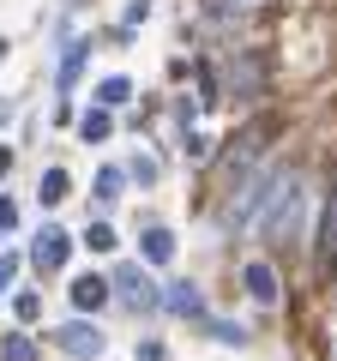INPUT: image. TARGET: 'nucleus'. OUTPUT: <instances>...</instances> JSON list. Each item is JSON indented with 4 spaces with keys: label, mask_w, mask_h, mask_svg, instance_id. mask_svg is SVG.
Wrapping results in <instances>:
<instances>
[{
    "label": "nucleus",
    "mask_w": 337,
    "mask_h": 361,
    "mask_svg": "<svg viewBox=\"0 0 337 361\" xmlns=\"http://www.w3.org/2000/svg\"><path fill=\"white\" fill-rule=\"evenodd\" d=\"M139 361H163V343H139Z\"/></svg>",
    "instance_id": "nucleus-25"
},
{
    "label": "nucleus",
    "mask_w": 337,
    "mask_h": 361,
    "mask_svg": "<svg viewBox=\"0 0 337 361\" xmlns=\"http://www.w3.org/2000/svg\"><path fill=\"white\" fill-rule=\"evenodd\" d=\"M13 313H18V319H37V313H42V295H37V289H25V295H13Z\"/></svg>",
    "instance_id": "nucleus-20"
},
{
    "label": "nucleus",
    "mask_w": 337,
    "mask_h": 361,
    "mask_svg": "<svg viewBox=\"0 0 337 361\" xmlns=\"http://www.w3.org/2000/svg\"><path fill=\"white\" fill-rule=\"evenodd\" d=\"M6 169H13V151H6V145H0V180H6Z\"/></svg>",
    "instance_id": "nucleus-26"
},
{
    "label": "nucleus",
    "mask_w": 337,
    "mask_h": 361,
    "mask_svg": "<svg viewBox=\"0 0 337 361\" xmlns=\"http://www.w3.org/2000/svg\"><path fill=\"white\" fill-rule=\"evenodd\" d=\"M13 277H18V253H0V295L13 289Z\"/></svg>",
    "instance_id": "nucleus-23"
},
{
    "label": "nucleus",
    "mask_w": 337,
    "mask_h": 361,
    "mask_svg": "<svg viewBox=\"0 0 337 361\" xmlns=\"http://www.w3.org/2000/svg\"><path fill=\"white\" fill-rule=\"evenodd\" d=\"M49 343H54V349H66L73 361H97V355H103V337H97V325H91V319H66V325H54Z\"/></svg>",
    "instance_id": "nucleus-4"
},
{
    "label": "nucleus",
    "mask_w": 337,
    "mask_h": 361,
    "mask_svg": "<svg viewBox=\"0 0 337 361\" xmlns=\"http://www.w3.org/2000/svg\"><path fill=\"white\" fill-rule=\"evenodd\" d=\"M241 283H247V295L259 301V307H271V301H277V271L265 265V259H247V265H241Z\"/></svg>",
    "instance_id": "nucleus-7"
},
{
    "label": "nucleus",
    "mask_w": 337,
    "mask_h": 361,
    "mask_svg": "<svg viewBox=\"0 0 337 361\" xmlns=\"http://www.w3.org/2000/svg\"><path fill=\"white\" fill-rule=\"evenodd\" d=\"M0 229H18V205L6 193H0Z\"/></svg>",
    "instance_id": "nucleus-24"
},
{
    "label": "nucleus",
    "mask_w": 337,
    "mask_h": 361,
    "mask_svg": "<svg viewBox=\"0 0 337 361\" xmlns=\"http://www.w3.org/2000/svg\"><path fill=\"white\" fill-rule=\"evenodd\" d=\"M66 187H73V180H66V169H42V180H37V199H42V211H54L66 199Z\"/></svg>",
    "instance_id": "nucleus-12"
},
{
    "label": "nucleus",
    "mask_w": 337,
    "mask_h": 361,
    "mask_svg": "<svg viewBox=\"0 0 337 361\" xmlns=\"http://www.w3.org/2000/svg\"><path fill=\"white\" fill-rule=\"evenodd\" d=\"M319 265L337 271V187H331V199H325V223H319Z\"/></svg>",
    "instance_id": "nucleus-9"
},
{
    "label": "nucleus",
    "mask_w": 337,
    "mask_h": 361,
    "mask_svg": "<svg viewBox=\"0 0 337 361\" xmlns=\"http://www.w3.org/2000/svg\"><path fill=\"white\" fill-rule=\"evenodd\" d=\"M121 187H127V169H97V205H115L121 199Z\"/></svg>",
    "instance_id": "nucleus-14"
},
{
    "label": "nucleus",
    "mask_w": 337,
    "mask_h": 361,
    "mask_svg": "<svg viewBox=\"0 0 337 361\" xmlns=\"http://www.w3.org/2000/svg\"><path fill=\"white\" fill-rule=\"evenodd\" d=\"M139 247H145V265H168V259H175V235L157 229V223L139 235Z\"/></svg>",
    "instance_id": "nucleus-11"
},
{
    "label": "nucleus",
    "mask_w": 337,
    "mask_h": 361,
    "mask_svg": "<svg viewBox=\"0 0 337 361\" xmlns=\"http://www.w3.org/2000/svg\"><path fill=\"white\" fill-rule=\"evenodd\" d=\"M127 175H133V180H145V187H151V180H157V163H151V157L139 151V157H133V163H127Z\"/></svg>",
    "instance_id": "nucleus-21"
},
{
    "label": "nucleus",
    "mask_w": 337,
    "mask_h": 361,
    "mask_svg": "<svg viewBox=\"0 0 337 361\" xmlns=\"http://www.w3.org/2000/svg\"><path fill=\"white\" fill-rule=\"evenodd\" d=\"M0 361H37V343H30L25 331H6L0 337Z\"/></svg>",
    "instance_id": "nucleus-15"
},
{
    "label": "nucleus",
    "mask_w": 337,
    "mask_h": 361,
    "mask_svg": "<svg viewBox=\"0 0 337 361\" xmlns=\"http://www.w3.org/2000/svg\"><path fill=\"white\" fill-rule=\"evenodd\" d=\"M163 307L181 313V319H205V295H199V283H163Z\"/></svg>",
    "instance_id": "nucleus-8"
},
{
    "label": "nucleus",
    "mask_w": 337,
    "mask_h": 361,
    "mask_svg": "<svg viewBox=\"0 0 337 361\" xmlns=\"http://www.w3.org/2000/svg\"><path fill=\"white\" fill-rule=\"evenodd\" d=\"M181 151L193 157V163H205V157H211V139H199V133H187V139H181Z\"/></svg>",
    "instance_id": "nucleus-22"
},
{
    "label": "nucleus",
    "mask_w": 337,
    "mask_h": 361,
    "mask_svg": "<svg viewBox=\"0 0 337 361\" xmlns=\"http://www.w3.org/2000/svg\"><path fill=\"white\" fill-rule=\"evenodd\" d=\"M109 133H115V115H109L103 103H97V109H85V115H78V139H85V145H103Z\"/></svg>",
    "instance_id": "nucleus-10"
},
{
    "label": "nucleus",
    "mask_w": 337,
    "mask_h": 361,
    "mask_svg": "<svg viewBox=\"0 0 337 361\" xmlns=\"http://www.w3.org/2000/svg\"><path fill=\"white\" fill-rule=\"evenodd\" d=\"M265 85H271V61L259 49H235L229 54V97L253 103V97H265Z\"/></svg>",
    "instance_id": "nucleus-2"
},
{
    "label": "nucleus",
    "mask_w": 337,
    "mask_h": 361,
    "mask_svg": "<svg viewBox=\"0 0 337 361\" xmlns=\"http://www.w3.org/2000/svg\"><path fill=\"white\" fill-rule=\"evenodd\" d=\"M259 0H205V13L211 18H235V13H253Z\"/></svg>",
    "instance_id": "nucleus-18"
},
{
    "label": "nucleus",
    "mask_w": 337,
    "mask_h": 361,
    "mask_svg": "<svg viewBox=\"0 0 337 361\" xmlns=\"http://www.w3.org/2000/svg\"><path fill=\"white\" fill-rule=\"evenodd\" d=\"M127 97H133V85H127V78H103V85H97V103H103V109H121Z\"/></svg>",
    "instance_id": "nucleus-17"
},
{
    "label": "nucleus",
    "mask_w": 337,
    "mask_h": 361,
    "mask_svg": "<svg viewBox=\"0 0 337 361\" xmlns=\"http://www.w3.org/2000/svg\"><path fill=\"white\" fill-rule=\"evenodd\" d=\"M205 325H211V337H217V343H229V349L247 343V331H241V325H229V319H205Z\"/></svg>",
    "instance_id": "nucleus-19"
},
{
    "label": "nucleus",
    "mask_w": 337,
    "mask_h": 361,
    "mask_svg": "<svg viewBox=\"0 0 337 361\" xmlns=\"http://www.w3.org/2000/svg\"><path fill=\"white\" fill-rule=\"evenodd\" d=\"M0 121H13V103H0Z\"/></svg>",
    "instance_id": "nucleus-27"
},
{
    "label": "nucleus",
    "mask_w": 337,
    "mask_h": 361,
    "mask_svg": "<svg viewBox=\"0 0 337 361\" xmlns=\"http://www.w3.org/2000/svg\"><path fill=\"white\" fill-rule=\"evenodd\" d=\"M66 253H73V235L54 229V223H42V235L30 241V265H37V271H61Z\"/></svg>",
    "instance_id": "nucleus-5"
},
{
    "label": "nucleus",
    "mask_w": 337,
    "mask_h": 361,
    "mask_svg": "<svg viewBox=\"0 0 337 361\" xmlns=\"http://www.w3.org/2000/svg\"><path fill=\"white\" fill-rule=\"evenodd\" d=\"M78 247H91V253H115V229H109L103 217H91V229H85V241Z\"/></svg>",
    "instance_id": "nucleus-16"
},
{
    "label": "nucleus",
    "mask_w": 337,
    "mask_h": 361,
    "mask_svg": "<svg viewBox=\"0 0 337 361\" xmlns=\"http://www.w3.org/2000/svg\"><path fill=\"white\" fill-rule=\"evenodd\" d=\"M66 295H73V307H78V313H103L109 301H115V289H109V277L85 271V277H73V283H66Z\"/></svg>",
    "instance_id": "nucleus-6"
},
{
    "label": "nucleus",
    "mask_w": 337,
    "mask_h": 361,
    "mask_svg": "<svg viewBox=\"0 0 337 361\" xmlns=\"http://www.w3.org/2000/svg\"><path fill=\"white\" fill-rule=\"evenodd\" d=\"M301 205H307V193H301V180L295 175H277L271 180V193H265V211H259V235L265 241H295L301 229Z\"/></svg>",
    "instance_id": "nucleus-1"
},
{
    "label": "nucleus",
    "mask_w": 337,
    "mask_h": 361,
    "mask_svg": "<svg viewBox=\"0 0 337 361\" xmlns=\"http://www.w3.org/2000/svg\"><path fill=\"white\" fill-rule=\"evenodd\" d=\"M109 289H115V301H127V307H139V313H157V307H163V289H157L139 265H115Z\"/></svg>",
    "instance_id": "nucleus-3"
},
{
    "label": "nucleus",
    "mask_w": 337,
    "mask_h": 361,
    "mask_svg": "<svg viewBox=\"0 0 337 361\" xmlns=\"http://www.w3.org/2000/svg\"><path fill=\"white\" fill-rule=\"evenodd\" d=\"M97 42H66V54H61V90H73V78L85 73V54H91Z\"/></svg>",
    "instance_id": "nucleus-13"
}]
</instances>
